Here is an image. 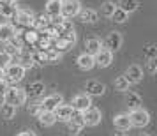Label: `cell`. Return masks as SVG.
Instances as JSON below:
<instances>
[{
	"label": "cell",
	"instance_id": "obj_34",
	"mask_svg": "<svg viewBox=\"0 0 157 136\" xmlns=\"http://www.w3.org/2000/svg\"><path fill=\"white\" fill-rule=\"evenodd\" d=\"M32 60H34V65H44L46 64V57H44V51L37 50V51H32Z\"/></svg>",
	"mask_w": 157,
	"mask_h": 136
},
{
	"label": "cell",
	"instance_id": "obj_3",
	"mask_svg": "<svg viewBox=\"0 0 157 136\" xmlns=\"http://www.w3.org/2000/svg\"><path fill=\"white\" fill-rule=\"evenodd\" d=\"M34 11H30L27 7H16V13H14V20L18 23V27H23V29H32L34 25Z\"/></svg>",
	"mask_w": 157,
	"mask_h": 136
},
{
	"label": "cell",
	"instance_id": "obj_20",
	"mask_svg": "<svg viewBox=\"0 0 157 136\" xmlns=\"http://www.w3.org/2000/svg\"><path fill=\"white\" fill-rule=\"evenodd\" d=\"M39 32L37 30H34V29H25L23 30V36H21V39H23V43H25V46H34V44L37 43V39H39Z\"/></svg>",
	"mask_w": 157,
	"mask_h": 136
},
{
	"label": "cell",
	"instance_id": "obj_44",
	"mask_svg": "<svg viewBox=\"0 0 157 136\" xmlns=\"http://www.w3.org/2000/svg\"><path fill=\"white\" fill-rule=\"evenodd\" d=\"M140 136H152V134H140Z\"/></svg>",
	"mask_w": 157,
	"mask_h": 136
},
{
	"label": "cell",
	"instance_id": "obj_8",
	"mask_svg": "<svg viewBox=\"0 0 157 136\" xmlns=\"http://www.w3.org/2000/svg\"><path fill=\"white\" fill-rule=\"evenodd\" d=\"M83 127H85V122H83V117H81V113H79V111H74V113H72V117L67 120V129H69V134H72V136L79 134Z\"/></svg>",
	"mask_w": 157,
	"mask_h": 136
},
{
	"label": "cell",
	"instance_id": "obj_42",
	"mask_svg": "<svg viewBox=\"0 0 157 136\" xmlns=\"http://www.w3.org/2000/svg\"><path fill=\"white\" fill-rule=\"evenodd\" d=\"M115 136H129V133H125V131H118Z\"/></svg>",
	"mask_w": 157,
	"mask_h": 136
},
{
	"label": "cell",
	"instance_id": "obj_41",
	"mask_svg": "<svg viewBox=\"0 0 157 136\" xmlns=\"http://www.w3.org/2000/svg\"><path fill=\"white\" fill-rule=\"evenodd\" d=\"M18 136H37L34 131H21V133H18Z\"/></svg>",
	"mask_w": 157,
	"mask_h": 136
},
{
	"label": "cell",
	"instance_id": "obj_12",
	"mask_svg": "<svg viewBox=\"0 0 157 136\" xmlns=\"http://www.w3.org/2000/svg\"><path fill=\"white\" fill-rule=\"evenodd\" d=\"M125 80H127L131 85H134V83H140L143 80V69L140 67L138 64H132L127 67V71H125Z\"/></svg>",
	"mask_w": 157,
	"mask_h": 136
},
{
	"label": "cell",
	"instance_id": "obj_36",
	"mask_svg": "<svg viewBox=\"0 0 157 136\" xmlns=\"http://www.w3.org/2000/svg\"><path fill=\"white\" fill-rule=\"evenodd\" d=\"M13 62V57H9L6 51H0V69H6Z\"/></svg>",
	"mask_w": 157,
	"mask_h": 136
},
{
	"label": "cell",
	"instance_id": "obj_10",
	"mask_svg": "<svg viewBox=\"0 0 157 136\" xmlns=\"http://www.w3.org/2000/svg\"><path fill=\"white\" fill-rule=\"evenodd\" d=\"M122 43H124V39H122L120 32H111V34H108L106 41L102 43V48L113 53V51H117V50L122 48Z\"/></svg>",
	"mask_w": 157,
	"mask_h": 136
},
{
	"label": "cell",
	"instance_id": "obj_27",
	"mask_svg": "<svg viewBox=\"0 0 157 136\" xmlns=\"http://www.w3.org/2000/svg\"><path fill=\"white\" fill-rule=\"evenodd\" d=\"M125 104L129 106V110L141 108V95L136 94V92H127V95H125Z\"/></svg>",
	"mask_w": 157,
	"mask_h": 136
},
{
	"label": "cell",
	"instance_id": "obj_17",
	"mask_svg": "<svg viewBox=\"0 0 157 136\" xmlns=\"http://www.w3.org/2000/svg\"><path fill=\"white\" fill-rule=\"evenodd\" d=\"M14 37V25L13 23H0V43H7Z\"/></svg>",
	"mask_w": 157,
	"mask_h": 136
},
{
	"label": "cell",
	"instance_id": "obj_24",
	"mask_svg": "<svg viewBox=\"0 0 157 136\" xmlns=\"http://www.w3.org/2000/svg\"><path fill=\"white\" fill-rule=\"evenodd\" d=\"M85 48H86V51H85L86 55L95 57V55L102 50V41H99V39H88L85 43Z\"/></svg>",
	"mask_w": 157,
	"mask_h": 136
},
{
	"label": "cell",
	"instance_id": "obj_11",
	"mask_svg": "<svg viewBox=\"0 0 157 136\" xmlns=\"http://www.w3.org/2000/svg\"><path fill=\"white\" fill-rule=\"evenodd\" d=\"M104 90H106L104 83H101L97 80H88L85 83V94L88 97H101L104 94Z\"/></svg>",
	"mask_w": 157,
	"mask_h": 136
},
{
	"label": "cell",
	"instance_id": "obj_1",
	"mask_svg": "<svg viewBox=\"0 0 157 136\" xmlns=\"http://www.w3.org/2000/svg\"><path fill=\"white\" fill-rule=\"evenodd\" d=\"M27 90L25 88H20V87H7V90H6V94H4V103H7V104H11V106H21V104H25L27 103Z\"/></svg>",
	"mask_w": 157,
	"mask_h": 136
},
{
	"label": "cell",
	"instance_id": "obj_39",
	"mask_svg": "<svg viewBox=\"0 0 157 136\" xmlns=\"http://www.w3.org/2000/svg\"><path fill=\"white\" fill-rule=\"evenodd\" d=\"M148 71H150V74H155V72H157V62H155V58H148Z\"/></svg>",
	"mask_w": 157,
	"mask_h": 136
},
{
	"label": "cell",
	"instance_id": "obj_28",
	"mask_svg": "<svg viewBox=\"0 0 157 136\" xmlns=\"http://www.w3.org/2000/svg\"><path fill=\"white\" fill-rule=\"evenodd\" d=\"M46 16H50V18L60 16V2L58 0H48L46 2Z\"/></svg>",
	"mask_w": 157,
	"mask_h": 136
},
{
	"label": "cell",
	"instance_id": "obj_9",
	"mask_svg": "<svg viewBox=\"0 0 157 136\" xmlns=\"http://www.w3.org/2000/svg\"><path fill=\"white\" fill-rule=\"evenodd\" d=\"M71 106L74 111H79V113H83L85 110L92 106V97H88L86 94H78V95H74L72 97V103Z\"/></svg>",
	"mask_w": 157,
	"mask_h": 136
},
{
	"label": "cell",
	"instance_id": "obj_6",
	"mask_svg": "<svg viewBox=\"0 0 157 136\" xmlns=\"http://www.w3.org/2000/svg\"><path fill=\"white\" fill-rule=\"evenodd\" d=\"M60 104H64V95H62V94H51V95H46V97L39 103L41 110H46V111H55Z\"/></svg>",
	"mask_w": 157,
	"mask_h": 136
},
{
	"label": "cell",
	"instance_id": "obj_25",
	"mask_svg": "<svg viewBox=\"0 0 157 136\" xmlns=\"http://www.w3.org/2000/svg\"><path fill=\"white\" fill-rule=\"evenodd\" d=\"M27 90H29L27 95H30V97H41V95H44L46 85H44L43 81H34V83H30V87Z\"/></svg>",
	"mask_w": 157,
	"mask_h": 136
},
{
	"label": "cell",
	"instance_id": "obj_22",
	"mask_svg": "<svg viewBox=\"0 0 157 136\" xmlns=\"http://www.w3.org/2000/svg\"><path fill=\"white\" fill-rule=\"evenodd\" d=\"M36 117L39 119L41 126H46V127H50V126H53V124L57 122V119H55L53 111H46V110H41V111H39Z\"/></svg>",
	"mask_w": 157,
	"mask_h": 136
},
{
	"label": "cell",
	"instance_id": "obj_32",
	"mask_svg": "<svg viewBox=\"0 0 157 136\" xmlns=\"http://www.w3.org/2000/svg\"><path fill=\"white\" fill-rule=\"evenodd\" d=\"M115 90H120V92H127L129 87H131V83H129L127 80H125V76H118V78L115 80Z\"/></svg>",
	"mask_w": 157,
	"mask_h": 136
},
{
	"label": "cell",
	"instance_id": "obj_16",
	"mask_svg": "<svg viewBox=\"0 0 157 136\" xmlns=\"http://www.w3.org/2000/svg\"><path fill=\"white\" fill-rule=\"evenodd\" d=\"M14 13H16V6L11 0H0V16L2 18L11 20V18H14Z\"/></svg>",
	"mask_w": 157,
	"mask_h": 136
},
{
	"label": "cell",
	"instance_id": "obj_4",
	"mask_svg": "<svg viewBox=\"0 0 157 136\" xmlns=\"http://www.w3.org/2000/svg\"><path fill=\"white\" fill-rule=\"evenodd\" d=\"M129 120H131V126L132 127H145L150 122V115L147 110L143 108H136V110H131L129 111Z\"/></svg>",
	"mask_w": 157,
	"mask_h": 136
},
{
	"label": "cell",
	"instance_id": "obj_35",
	"mask_svg": "<svg viewBox=\"0 0 157 136\" xmlns=\"http://www.w3.org/2000/svg\"><path fill=\"white\" fill-rule=\"evenodd\" d=\"M111 18H113L115 23H125V21H127V18H129V14H127V13H124V11H120V9L117 7V11L113 13V16H111Z\"/></svg>",
	"mask_w": 157,
	"mask_h": 136
},
{
	"label": "cell",
	"instance_id": "obj_13",
	"mask_svg": "<svg viewBox=\"0 0 157 136\" xmlns=\"http://www.w3.org/2000/svg\"><path fill=\"white\" fill-rule=\"evenodd\" d=\"M72 113H74V110H72L71 104H60V106L53 111V115H55V119H57L58 122H67L72 117Z\"/></svg>",
	"mask_w": 157,
	"mask_h": 136
},
{
	"label": "cell",
	"instance_id": "obj_2",
	"mask_svg": "<svg viewBox=\"0 0 157 136\" xmlns=\"http://www.w3.org/2000/svg\"><path fill=\"white\" fill-rule=\"evenodd\" d=\"M25 69H23L20 64H16V62H11V64L4 69V81L6 83H11V85H16V83H20L23 78H25Z\"/></svg>",
	"mask_w": 157,
	"mask_h": 136
},
{
	"label": "cell",
	"instance_id": "obj_43",
	"mask_svg": "<svg viewBox=\"0 0 157 136\" xmlns=\"http://www.w3.org/2000/svg\"><path fill=\"white\" fill-rule=\"evenodd\" d=\"M0 80H4V69H0Z\"/></svg>",
	"mask_w": 157,
	"mask_h": 136
},
{
	"label": "cell",
	"instance_id": "obj_26",
	"mask_svg": "<svg viewBox=\"0 0 157 136\" xmlns=\"http://www.w3.org/2000/svg\"><path fill=\"white\" fill-rule=\"evenodd\" d=\"M76 62H78V67H79V69H83V71H90L94 65H95L94 57H92V55H86V53H81Z\"/></svg>",
	"mask_w": 157,
	"mask_h": 136
},
{
	"label": "cell",
	"instance_id": "obj_40",
	"mask_svg": "<svg viewBox=\"0 0 157 136\" xmlns=\"http://www.w3.org/2000/svg\"><path fill=\"white\" fill-rule=\"evenodd\" d=\"M7 90V83L4 80H0V101H4V94Z\"/></svg>",
	"mask_w": 157,
	"mask_h": 136
},
{
	"label": "cell",
	"instance_id": "obj_14",
	"mask_svg": "<svg viewBox=\"0 0 157 136\" xmlns=\"http://www.w3.org/2000/svg\"><path fill=\"white\" fill-rule=\"evenodd\" d=\"M94 62H95V65H99V67H108V65H111V62H113V53L102 48L94 57Z\"/></svg>",
	"mask_w": 157,
	"mask_h": 136
},
{
	"label": "cell",
	"instance_id": "obj_5",
	"mask_svg": "<svg viewBox=\"0 0 157 136\" xmlns=\"http://www.w3.org/2000/svg\"><path fill=\"white\" fill-rule=\"evenodd\" d=\"M79 11H81L79 0H65V2H60V16L65 18V20H71L74 16H78Z\"/></svg>",
	"mask_w": 157,
	"mask_h": 136
},
{
	"label": "cell",
	"instance_id": "obj_29",
	"mask_svg": "<svg viewBox=\"0 0 157 136\" xmlns=\"http://www.w3.org/2000/svg\"><path fill=\"white\" fill-rule=\"evenodd\" d=\"M115 11H117V4L111 2V0H106V2L101 6V13H102V16H106V18H111Z\"/></svg>",
	"mask_w": 157,
	"mask_h": 136
},
{
	"label": "cell",
	"instance_id": "obj_46",
	"mask_svg": "<svg viewBox=\"0 0 157 136\" xmlns=\"http://www.w3.org/2000/svg\"><path fill=\"white\" fill-rule=\"evenodd\" d=\"M11 2H14V0H11Z\"/></svg>",
	"mask_w": 157,
	"mask_h": 136
},
{
	"label": "cell",
	"instance_id": "obj_7",
	"mask_svg": "<svg viewBox=\"0 0 157 136\" xmlns=\"http://www.w3.org/2000/svg\"><path fill=\"white\" fill-rule=\"evenodd\" d=\"M81 117H83V122H85V126H97V124H101V119H102V113H101L99 108H94L90 106L88 110H85L83 113H81Z\"/></svg>",
	"mask_w": 157,
	"mask_h": 136
},
{
	"label": "cell",
	"instance_id": "obj_37",
	"mask_svg": "<svg viewBox=\"0 0 157 136\" xmlns=\"http://www.w3.org/2000/svg\"><path fill=\"white\" fill-rule=\"evenodd\" d=\"M145 55L148 58H155L157 57V48H155V44L154 43H150L147 48H145Z\"/></svg>",
	"mask_w": 157,
	"mask_h": 136
},
{
	"label": "cell",
	"instance_id": "obj_31",
	"mask_svg": "<svg viewBox=\"0 0 157 136\" xmlns=\"http://www.w3.org/2000/svg\"><path fill=\"white\" fill-rule=\"evenodd\" d=\"M0 113H2L4 119L11 120V119H14V115H16V108L11 106V104H7V103H2V106H0Z\"/></svg>",
	"mask_w": 157,
	"mask_h": 136
},
{
	"label": "cell",
	"instance_id": "obj_18",
	"mask_svg": "<svg viewBox=\"0 0 157 136\" xmlns=\"http://www.w3.org/2000/svg\"><path fill=\"white\" fill-rule=\"evenodd\" d=\"M16 64H20L27 71V69H32L34 67V60H32V51H27L25 48L21 50V53L18 55V60H16Z\"/></svg>",
	"mask_w": 157,
	"mask_h": 136
},
{
	"label": "cell",
	"instance_id": "obj_33",
	"mask_svg": "<svg viewBox=\"0 0 157 136\" xmlns=\"http://www.w3.org/2000/svg\"><path fill=\"white\" fill-rule=\"evenodd\" d=\"M21 50L23 48H20V46H18V44H14V43H11V41H7V43H6V53H7L9 57H18V55H20V53H21Z\"/></svg>",
	"mask_w": 157,
	"mask_h": 136
},
{
	"label": "cell",
	"instance_id": "obj_15",
	"mask_svg": "<svg viewBox=\"0 0 157 136\" xmlns=\"http://www.w3.org/2000/svg\"><path fill=\"white\" fill-rule=\"evenodd\" d=\"M50 25H51V18L50 16L41 14V16H36V18H34V25H32V29L37 30L39 34H44Z\"/></svg>",
	"mask_w": 157,
	"mask_h": 136
},
{
	"label": "cell",
	"instance_id": "obj_30",
	"mask_svg": "<svg viewBox=\"0 0 157 136\" xmlns=\"http://www.w3.org/2000/svg\"><path fill=\"white\" fill-rule=\"evenodd\" d=\"M44 57H46V64H48V62H51V64H53V62H58V60H60L62 53H60V51H57L53 46H51V48H48V50H44Z\"/></svg>",
	"mask_w": 157,
	"mask_h": 136
},
{
	"label": "cell",
	"instance_id": "obj_23",
	"mask_svg": "<svg viewBox=\"0 0 157 136\" xmlns=\"http://www.w3.org/2000/svg\"><path fill=\"white\" fill-rule=\"evenodd\" d=\"M117 7L120 9V11H124V13L131 14V13L138 11V7H140V2H138V0H120V2L117 4Z\"/></svg>",
	"mask_w": 157,
	"mask_h": 136
},
{
	"label": "cell",
	"instance_id": "obj_45",
	"mask_svg": "<svg viewBox=\"0 0 157 136\" xmlns=\"http://www.w3.org/2000/svg\"><path fill=\"white\" fill-rule=\"evenodd\" d=\"M58 2H65V0H58Z\"/></svg>",
	"mask_w": 157,
	"mask_h": 136
},
{
	"label": "cell",
	"instance_id": "obj_19",
	"mask_svg": "<svg viewBox=\"0 0 157 136\" xmlns=\"http://www.w3.org/2000/svg\"><path fill=\"white\" fill-rule=\"evenodd\" d=\"M113 124H115V127L118 129V131H129V129L132 127V126H131V120H129V115H127V113H118V115L113 119Z\"/></svg>",
	"mask_w": 157,
	"mask_h": 136
},
{
	"label": "cell",
	"instance_id": "obj_38",
	"mask_svg": "<svg viewBox=\"0 0 157 136\" xmlns=\"http://www.w3.org/2000/svg\"><path fill=\"white\" fill-rule=\"evenodd\" d=\"M60 37H62V39H65V41L71 44V46L76 43V34H74V30H72V32H65V34H62Z\"/></svg>",
	"mask_w": 157,
	"mask_h": 136
},
{
	"label": "cell",
	"instance_id": "obj_21",
	"mask_svg": "<svg viewBox=\"0 0 157 136\" xmlns=\"http://www.w3.org/2000/svg\"><path fill=\"white\" fill-rule=\"evenodd\" d=\"M79 20L83 23H95L99 20V14H97V11H94V9H81L78 13Z\"/></svg>",
	"mask_w": 157,
	"mask_h": 136
}]
</instances>
